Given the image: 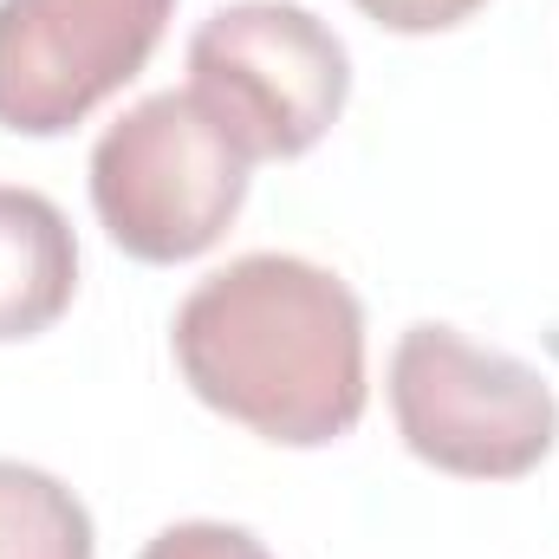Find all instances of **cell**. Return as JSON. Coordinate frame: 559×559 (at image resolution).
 Masks as SVG:
<instances>
[{
	"label": "cell",
	"mask_w": 559,
	"mask_h": 559,
	"mask_svg": "<svg viewBox=\"0 0 559 559\" xmlns=\"http://www.w3.org/2000/svg\"><path fill=\"white\" fill-rule=\"evenodd\" d=\"M176 0H0V131L66 138L156 59Z\"/></svg>",
	"instance_id": "obj_5"
},
{
	"label": "cell",
	"mask_w": 559,
	"mask_h": 559,
	"mask_svg": "<svg viewBox=\"0 0 559 559\" xmlns=\"http://www.w3.org/2000/svg\"><path fill=\"white\" fill-rule=\"evenodd\" d=\"M98 534L85 501L33 468V462H7L0 455V559H92Z\"/></svg>",
	"instance_id": "obj_7"
},
{
	"label": "cell",
	"mask_w": 559,
	"mask_h": 559,
	"mask_svg": "<svg viewBox=\"0 0 559 559\" xmlns=\"http://www.w3.org/2000/svg\"><path fill=\"white\" fill-rule=\"evenodd\" d=\"M79 293V241L52 195L0 182V345L39 338Z\"/></svg>",
	"instance_id": "obj_6"
},
{
	"label": "cell",
	"mask_w": 559,
	"mask_h": 559,
	"mask_svg": "<svg viewBox=\"0 0 559 559\" xmlns=\"http://www.w3.org/2000/svg\"><path fill=\"white\" fill-rule=\"evenodd\" d=\"M371 26H384V33H449V26H462V20H475L488 0H352Z\"/></svg>",
	"instance_id": "obj_9"
},
{
	"label": "cell",
	"mask_w": 559,
	"mask_h": 559,
	"mask_svg": "<svg viewBox=\"0 0 559 559\" xmlns=\"http://www.w3.org/2000/svg\"><path fill=\"white\" fill-rule=\"evenodd\" d=\"M169 352L182 384L274 449H325L371 404L365 306L299 254H241L176 306Z\"/></svg>",
	"instance_id": "obj_1"
},
{
	"label": "cell",
	"mask_w": 559,
	"mask_h": 559,
	"mask_svg": "<svg viewBox=\"0 0 559 559\" xmlns=\"http://www.w3.org/2000/svg\"><path fill=\"white\" fill-rule=\"evenodd\" d=\"M391 417L404 449L455 481H521L559 442L554 384L455 325H411L391 352Z\"/></svg>",
	"instance_id": "obj_3"
},
{
	"label": "cell",
	"mask_w": 559,
	"mask_h": 559,
	"mask_svg": "<svg viewBox=\"0 0 559 559\" xmlns=\"http://www.w3.org/2000/svg\"><path fill=\"white\" fill-rule=\"evenodd\" d=\"M189 92L254 163H293L345 118L352 52L293 0H235L189 33Z\"/></svg>",
	"instance_id": "obj_4"
},
{
	"label": "cell",
	"mask_w": 559,
	"mask_h": 559,
	"mask_svg": "<svg viewBox=\"0 0 559 559\" xmlns=\"http://www.w3.org/2000/svg\"><path fill=\"white\" fill-rule=\"evenodd\" d=\"M254 182V156L222 131L195 92H156L92 143V209L111 248L143 267L209 254Z\"/></svg>",
	"instance_id": "obj_2"
},
{
	"label": "cell",
	"mask_w": 559,
	"mask_h": 559,
	"mask_svg": "<svg viewBox=\"0 0 559 559\" xmlns=\"http://www.w3.org/2000/svg\"><path fill=\"white\" fill-rule=\"evenodd\" d=\"M138 559H274V554L248 527H228V521H176Z\"/></svg>",
	"instance_id": "obj_8"
}]
</instances>
